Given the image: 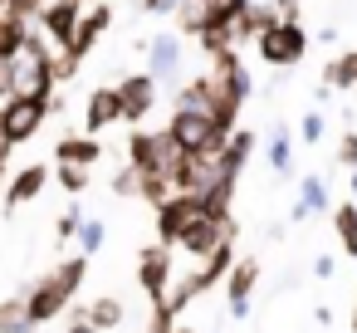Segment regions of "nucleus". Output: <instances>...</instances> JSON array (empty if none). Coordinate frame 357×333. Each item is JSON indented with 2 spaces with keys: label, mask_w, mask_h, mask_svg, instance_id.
Wrapping results in <instances>:
<instances>
[{
  "label": "nucleus",
  "mask_w": 357,
  "mask_h": 333,
  "mask_svg": "<svg viewBox=\"0 0 357 333\" xmlns=\"http://www.w3.org/2000/svg\"><path fill=\"white\" fill-rule=\"evenodd\" d=\"M84 274H89V260H84V255H69V260H59L50 274H40V279L20 294L30 328H45V323H54L59 313H69L74 294L84 289Z\"/></svg>",
  "instance_id": "1"
},
{
  "label": "nucleus",
  "mask_w": 357,
  "mask_h": 333,
  "mask_svg": "<svg viewBox=\"0 0 357 333\" xmlns=\"http://www.w3.org/2000/svg\"><path fill=\"white\" fill-rule=\"evenodd\" d=\"M50 54H54V50L45 45V35L30 30V40L20 45V54L6 64V79H10V94H15V98H40V103H50V94H54Z\"/></svg>",
  "instance_id": "2"
},
{
  "label": "nucleus",
  "mask_w": 357,
  "mask_h": 333,
  "mask_svg": "<svg viewBox=\"0 0 357 333\" xmlns=\"http://www.w3.org/2000/svg\"><path fill=\"white\" fill-rule=\"evenodd\" d=\"M176 162H181V152H176V142L167 133H132L128 138V167L137 177H167L172 182Z\"/></svg>",
  "instance_id": "3"
},
{
  "label": "nucleus",
  "mask_w": 357,
  "mask_h": 333,
  "mask_svg": "<svg viewBox=\"0 0 357 333\" xmlns=\"http://www.w3.org/2000/svg\"><path fill=\"white\" fill-rule=\"evenodd\" d=\"M255 50H259L264 64H274V69H294V64L308 54V30H303L298 20H279L274 30H264V35L255 40Z\"/></svg>",
  "instance_id": "4"
},
{
  "label": "nucleus",
  "mask_w": 357,
  "mask_h": 333,
  "mask_svg": "<svg viewBox=\"0 0 357 333\" xmlns=\"http://www.w3.org/2000/svg\"><path fill=\"white\" fill-rule=\"evenodd\" d=\"M162 133L176 142V152H220V147H225V142L211 133V118H206L201 108H176Z\"/></svg>",
  "instance_id": "5"
},
{
  "label": "nucleus",
  "mask_w": 357,
  "mask_h": 333,
  "mask_svg": "<svg viewBox=\"0 0 357 333\" xmlns=\"http://www.w3.org/2000/svg\"><path fill=\"white\" fill-rule=\"evenodd\" d=\"M108 25H113V6H108V0H93V10H84V15H79V25H74L69 45H64L59 54H64V59L79 69V64L93 54V45L103 40V30H108Z\"/></svg>",
  "instance_id": "6"
},
{
  "label": "nucleus",
  "mask_w": 357,
  "mask_h": 333,
  "mask_svg": "<svg viewBox=\"0 0 357 333\" xmlns=\"http://www.w3.org/2000/svg\"><path fill=\"white\" fill-rule=\"evenodd\" d=\"M45 118H50V108H45L40 98H10V108L0 113V142H6V147L30 142V138L45 128Z\"/></svg>",
  "instance_id": "7"
},
{
  "label": "nucleus",
  "mask_w": 357,
  "mask_h": 333,
  "mask_svg": "<svg viewBox=\"0 0 357 333\" xmlns=\"http://www.w3.org/2000/svg\"><path fill=\"white\" fill-rule=\"evenodd\" d=\"M191 221H201V201L196 196H186V191H172L162 206H157V245H181V235H186V225Z\"/></svg>",
  "instance_id": "8"
},
{
  "label": "nucleus",
  "mask_w": 357,
  "mask_h": 333,
  "mask_svg": "<svg viewBox=\"0 0 357 333\" xmlns=\"http://www.w3.org/2000/svg\"><path fill=\"white\" fill-rule=\"evenodd\" d=\"M172 279H176L172 250H167V245H147V250L137 255V284H142V294H147L152 304H162L167 289H172Z\"/></svg>",
  "instance_id": "9"
},
{
  "label": "nucleus",
  "mask_w": 357,
  "mask_h": 333,
  "mask_svg": "<svg viewBox=\"0 0 357 333\" xmlns=\"http://www.w3.org/2000/svg\"><path fill=\"white\" fill-rule=\"evenodd\" d=\"M113 94H118V123H132V128H137V123L152 113V103H157V84H152L147 74H128V79H118Z\"/></svg>",
  "instance_id": "10"
},
{
  "label": "nucleus",
  "mask_w": 357,
  "mask_h": 333,
  "mask_svg": "<svg viewBox=\"0 0 357 333\" xmlns=\"http://www.w3.org/2000/svg\"><path fill=\"white\" fill-rule=\"evenodd\" d=\"M225 240H235V216H225V221L201 216V221H191V225H186L181 250H186V255H196V260H206V255H211L215 245H225Z\"/></svg>",
  "instance_id": "11"
},
{
  "label": "nucleus",
  "mask_w": 357,
  "mask_h": 333,
  "mask_svg": "<svg viewBox=\"0 0 357 333\" xmlns=\"http://www.w3.org/2000/svg\"><path fill=\"white\" fill-rule=\"evenodd\" d=\"M181 69V35H152L147 40V79L152 84H172Z\"/></svg>",
  "instance_id": "12"
},
{
  "label": "nucleus",
  "mask_w": 357,
  "mask_h": 333,
  "mask_svg": "<svg viewBox=\"0 0 357 333\" xmlns=\"http://www.w3.org/2000/svg\"><path fill=\"white\" fill-rule=\"evenodd\" d=\"M230 265H235V240H225V245H215L206 260H201V269H191L186 274V284H191V294L201 299V294H211L225 274H230Z\"/></svg>",
  "instance_id": "13"
},
{
  "label": "nucleus",
  "mask_w": 357,
  "mask_h": 333,
  "mask_svg": "<svg viewBox=\"0 0 357 333\" xmlns=\"http://www.w3.org/2000/svg\"><path fill=\"white\" fill-rule=\"evenodd\" d=\"M323 211H328V177L308 172V177L298 182V196L289 201V221L303 225V221H313V216H323Z\"/></svg>",
  "instance_id": "14"
},
{
  "label": "nucleus",
  "mask_w": 357,
  "mask_h": 333,
  "mask_svg": "<svg viewBox=\"0 0 357 333\" xmlns=\"http://www.w3.org/2000/svg\"><path fill=\"white\" fill-rule=\"evenodd\" d=\"M259 284V260H235L230 274H225V294H230V318H245L250 313V294Z\"/></svg>",
  "instance_id": "15"
},
{
  "label": "nucleus",
  "mask_w": 357,
  "mask_h": 333,
  "mask_svg": "<svg viewBox=\"0 0 357 333\" xmlns=\"http://www.w3.org/2000/svg\"><path fill=\"white\" fill-rule=\"evenodd\" d=\"M45 182H50V167H45V162H30V167H20V172L10 177V186H6V211L15 216L20 206H30V201L45 191Z\"/></svg>",
  "instance_id": "16"
},
{
  "label": "nucleus",
  "mask_w": 357,
  "mask_h": 333,
  "mask_svg": "<svg viewBox=\"0 0 357 333\" xmlns=\"http://www.w3.org/2000/svg\"><path fill=\"white\" fill-rule=\"evenodd\" d=\"M113 123H118V94H113V84H103V89H93L89 103H84V133L98 138V133L113 128Z\"/></svg>",
  "instance_id": "17"
},
{
  "label": "nucleus",
  "mask_w": 357,
  "mask_h": 333,
  "mask_svg": "<svg viewBox=\"0 0 357 333\" xmlns=\"http://www.w3.org/2000/svg\"><path fill=\"white\" fill-rule=\"evenodd\" d=\"M98 157H103V142L98 138H89V133H69V138H59L54 142V162H64V167H98Z\"/></svg>",
  "instance_id": "18"
},
{
  "label": "nucleus",
  "mask_w": 357,
  "mask_h": 333,
  "mask_svg": "<svg viewBox=\"0 0 357 333\" xmlns=\"http://www.w3.org/2000/svg\"><path fill=\"white\" fill-rule=\"evenodd\" d=\"M264 157H269V172H279V177L294 172V133H289V123H274V128H269Z\"/></svg>",
  "instance_id": "19"
},
{
  "label": "nucleus",
  "mask_w": 357,
  "mask_h": 333,
  "mask_svg": "<svg viewBox=\"0 0 357 333\" xmlns=\"http://www.w3.org/2000/svg\"><path fill=\"white\" fill-rule=\"evenodd\" d=\"M123 313H128V309H123V299H118V294H98L93 304H84V318H89V328H93V333L118 328V323H123Z\"/></svg>",
  "instance_id": "20"
},
{
  "label": "nucleus",
  "mask_w": 357,
  "mask_h": 333,
  "mask_svg": "<svg viewBox=\"0 0 357 333\" xmlns=\"http://www.w3.org/2000/svg\"><path fill=\"white\" fill-rule=\"evenodd\" d=\"M172 20H176V35H201L211 25V0H176Z\"/></svg>",
  "instance_id": "21"
},
{
  "label": "nucleus",
  "mask_w": 357,
  "mask_h": 333,
  "mask_svg": "<svg viewBox=\"0 0 357 333\" xmlns=\"http://www.w3.org/2000/svg\"><path fill=\"white\" fill-rule=\"evenodd\" d=\"M323 89H328V94L357 89V50H347V54H337L333 64H323Z\"/></svg>",
  "instance_id": "22"
},
{
  "label": "nucleus",
  "mask_w": 357,
  "mask_h": 333,
  "mask_svg": "<svg viewBox=\"0 0 357 333\" xmlns=\"http://www.w3.org/2000/svg\"><path fill=\"white\" fill-rule=\"evenodd\" d=\"M333 230H337L342 250L357 255V201H337V206H333Z\"/></svg>",
  "instance_id": "23"
},
{
  "label": "nucleus",
  "mask_w": 357,
  "mask_h": 333,
  "mask_svg": "<svg viewBox=\"0 0 357 333\" xmlns=\"http://www.w3.org/2000/svg\"><path fill=\"white\" fill-rule=\"evenodd\" d=\"M196 45H201V54H206V59H225V54L235 50V40H230V30H225V25H206V30L196 35Z\"/></svg>",
  "instance_id": "24"
},
{
  "label": "nucleus",
  "mask_w": 357,
  "mask_h": 333,
  "mask_svg": "<svg viewBox=\"0 0 357 333\" xmlns=\"http://www.w3.org/2000/svg\"><path fill=\"white\" fill-rule=\"evenodd\" d=\"M74 240H79V255L89 260V255H98V250H103V240H108V225H103L98 216H84V221H79V235H74Z\"/></svg>",
  "instance_id": "25"
},
{
  "label": "nucleus",
  "mask_w": 357,
  "mask_h": 333,
  "mask_svg": "<svg viewBox=\"0 0 357 333\" xmlns=\"http://www.w3.org/2000/svg\"><path fill=\"white\" fill-rule=\"evenodd\" d=\"M0 333H35L30 318H25V299H20V294L0 299Z\"/></svg>",
  "instance_id": "26"
},
{
  "label": "nucleus",
  "mask_w": 357,
  "mask_h": 333,
  "mask_svg": "<svg viewBox=\"0 0 357 333\" xmlns=\"http://www.w3.org/2000/svg\"><path fill=\"white\" fill-rule=\"evenodd\" d=\"M30 40V30L25 25H15L10 15H0V64H10L15 54H20V45Z\"/></svg>",
  "instance_id": "27"
},
{
  "label": "nucleus",
  "mask_w": 357,
  "mask_h": 333,
  "mask_svg": "<svg viewBox=\"0 0 357 333\" xmlns=\"http://www.w3.org/2000/svg\"><path fill=\"white\" fill-rule=\"evenodd\" d=\"M54 182H59V186H64V191H69V196L79 201V196L89 191L93 172H89V167H64V162H54Z\"/></svg>",
  "instance_id": "28"
},
{
  "label": "nucleus",
  "mask_w": 357,
  "mask_h": 333,
  "mask_svg": "<svg viewBox=\"0 0 357 333\" xmlns=\"http://www.w3.org/2000/svg\"><path fill=\"white\" fill-rule=\"evenodd\" d=\"M79 221H84V206L69 201V206L59 211V221H54V245H69V240L79 235Z\"/></svg>",
  "instance_id": "29"
},
{
  "label": "nucleus",
  "mask_w": 357,
  "mask_h": 333,
  "mask_svg": "<svg viewBox=\"0 0 357 333\" xmlns=\"http://www.w3.org/2000/svg\"><path fill=\"white\" fill-rule=\"evenodd\" d=\"M40 6H45V0H6V10H0V15H10L15 25L35 30V20H40Z\"/></svg>",
  "instance_id": "30"
},
{
  "label": "nucleus",
  "mask_w": 357,
  "mask_h": 333,
  "mask_svg": "<svg viewBox=\"0 0 357 333\" xmlns=\"http://www.w3.org/2000/svg\"><path fill=\"white\" fill-rule=\"evenodd\" d=\"M176 108H201V113H206V74H196L191 84H181V94H176Z\"/></svg>",
  "instance_id": "31"
},
{
  "label": "nucleus",
  "mask_w": 357,
  "mask_h": 333,
  "mask_svg": "<svg viewBox=\"0 0 357 333\" xmlns=\"http://www.w3.org/2000/svg\"><path fill=\"white\" fill-rule=\"evenodd\" d=\"M298 138L313 147V142H323V113L313 108V113H303V123H298Z\"/></svg>",
  "instance_id": "32"
},
{
  "label": "nucleus",
  "mask_w": 357,
  "mask_h": 333,
  "mask_svg": "<svg viewBox=\"0 0 357 333\" xmlns=\"http://www.w3.org/2000/svg\"><path fill=\"white\" fill-rule=\"evenodd\" d=\"M113 196H137V172L132 167H118L113 172Z\"/></svg>",
  "instance_id": "33"
},
{
  "label": "nucleus",
  "mask_w": 357,
  "mask_h": 333,
  "mask_svg": "<svg viewBox=\"0 0 357 333\" xmlns=\"http://www.w3.org/2000/svg\"><path fill=\"white\" fill-rule=\"evenodd\" d=\"M337 162H342V167H357V133H352V128L337 138Z\"/></svg>",
  "instance_id": "34"
},
{
  "label": "nucleus",
  "mask_w": 357,
  "mask_h": 333,
  "mask_svg": "<svg viewBox=\"0 0 357 333\" xmlns=\"http://www.w3.org/2000/svg\"><path fill=\"white\" fill-rule=\"evenodd\" d=\"M313 274H318V279H333V274H337V260H333V255H318V260H313Z\"/></svg>",
  "instance_id": "35"
},
{
  "label": "nucleus",
  "mask_w": 357,
  "mask_h": 333,
  "mask_svg": "<svg viewBox=\"0 0 357 333\" xmlns=\"http://www.w3.org/2000/svg\"><path fill=\"white\" fill-rule=\"evenodd\" d=\"M64 333H93V328H89V318H84V309H74V313H69Z\"/></svg>",
  "instance_id": "36"
},
{
  "label": "nucleus",
  "mask_w": 357,
  "mask_h": 333,
  "mask_svg": "<svg viewBox=\"0 0 357 333\" xmlns=\"http://www.w3.org/2000/svg\"><path fill=\"white\" fill-rule=\"evenodd\" d=\"M10 98H15V94H10V79H6V64H0V113H6V108H10Z\"/></svg>",
  "instance_id": "37"
},
{
  "label": "nucleus",
  "mask_w": 357,
  "mask_h": 333,
  "mask_svg": "<svg viewBox=\"0 0 357 333\" xmlns=\"http://www.w3.org/2000/svg\"><path fill=\"white\" fill-rule=\"evenodd\" d=\"M147 15H172V0H142Z\"/></svg>",
  "instance_id": "38"
},
{
  "label": "nucleus",
  "mask_w": 357,
  "mask_h": 333,
  "mask_svg": "<svg viewBox=\"0 0 357 333\" xmlns=\"http://www.w3.org/2000/svg\"><path fill=\"white\" fill-rule=\"evenodd\" d=\"M10 152H15V147H6V142H0V182L10 177Z\"/></svg>",
  "instance_id": "39"
},
{
  "label": "nucleus",
  "mask_w": 357,
  "mask_h": 333,
  "mask_svg": "<svg viewBox=\"0 0 357 333\" xmlns=\"http://www.w3.org/2000/svg\"><path fill=\"white\" fill-rule=\"evenodd\" d=\"M352 196H357V167H352Z\"/></svg>",
  "instance_id": "40"
},
{
  "label": "nucleus",
  "mask_w": 357,
  "mask_h": 333,
  "mask_svg": "<svg viewBox=\"0 0 357 333\" xmlns=\"http://www.w3.org/2000/svg\"><path fill=\"white\" fill-rule=\"evenodd\" d=\"M352 333H357V304H352Z\"/></svg>",
  "instance_id": "41"
},
{
  "label": "nucleus",
  "mask_w": 357,
  "mask_h": 333,
  "mask_svg": "<svg viewBox=\"0 0 357 333\" xmlns=\"http://www.w3.org/2000/svg\"><path fill=\"white\" fill-rule=\"evenodd\" d=\"M176 333H191V328H181V323H176Z\"/></svg>",
  "instance_id": "42"
},
{
  "label": "nucleus",
  "mask_w": 357,
  "mask_h": 333,
  "mask_svg": "<svg viewBox=\"0 0 357 333\" xmlns=\"http://www.w3.org/2000/svg\"><path fill=\"white\" fill-rule=\"evenodd\" d=\"M0 10H6V0H0Z\"/></svg>",
  "instance_id": "43"
},
{
  "label": "nucleus",
  "mask_w": 357,
  "mask_h": 333,
  "mask_svg": "<svg viewBox=\"0 0 357 333\" xmlns=\"http://www.w3.org/2000/svg\"><path fill=\"white\" fill-rule=\"evenodd\" d=\"M172 6H176V0H172Z\"/></svg>",
  "instance_id": "44"
}]
</instances>
